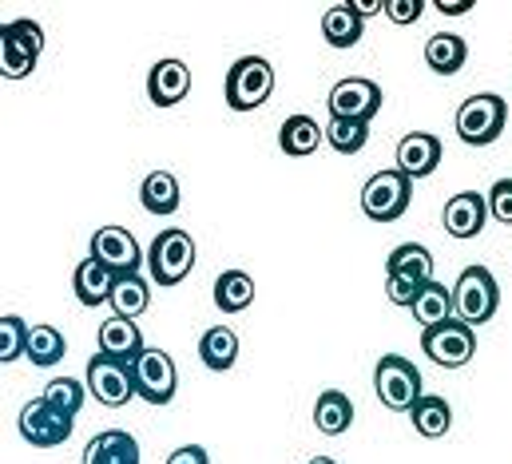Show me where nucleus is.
Returning <instances> with one entry per match:
<instances>
[{"mask_svg":"<svg viewBox=\"0 0 512 464\" xmlns=\"http://www.w3.org/2000/svg\"><path fill=\"white\" fill-rule=\"evenodd\" d=\"M497 306H501V286L493 278L489 266H465L461 278L453 282V310H457V322L465 326H489L497 318Z\"/></svg>","mask_w":512,"mask_h":464,"instance_id":"nucleus-1","label":"nucleus"},{"mask_svg":"<svg viewBox=\"0 0 512 464\" xmlns=\"http://www.w3.org/2000/svg\"><path fill=\"white\" fill-rule=\"evenodd\" d=\"M374 393H378V401L389 413H409L425 397L417 365L409 357H401V353L378 357V365H374Z\"/></svg>","mask_w":512,"mask_h":464,"instance_id":"nucleus-2","label":"nucleus"},{"mask_svg":"<svg viewBox=\"0 0 512 464\" xmlns=\"http://www.w3.org/2000/svg\"><path fill=\"white\" fill-rule=\"evenodd\" d=\"M505 123H509V104H505V96H497V92H477V96H469V100L457 108V135H461V143H469V147H489V143H497L501 131H505Z\"/></svg>","mask_w":512,"mask_h":464,"instance_id":"nucleus-3","label":"nucleus"},{"mask_svg":"<svg viewBox=\"0 0 512 464\" xmlns=\"http://www.w3.org/2000/svg\"><path fill=\"white\" fill-rule=\"evenodd\" d=\"M147 270L159 286H179L195 270V238L183 227H167L147 246Z\"/></svg>","mask_w":512,"mask_h":464,"instance_id":"nucleus-4","label":"nucleus"},{"mask_svg":"<svg viewBox=\"0 0 512 464\" xmlns=\"http://www.w3.org/2000/svg\"><path fill=\"white\" fill-rule=\"evenodd\" d=\"M274 92V68L270 60L262 56H243L231 64L227 72V84H223V96L231 104V112H255L270 100Z\"/></svg>","mask_w":512,"mask_h":464,"instance_id":"nucleus-5","label":"nucleus"},{"mask_svg":"<svg viewBox=\"0 0 512 464\" xmlns=\"http://www.w3.org/2000/svg\"><path fill=\"white\" fill-rule=\"evenodd\" d=\"M409 203H413V179L401 175L397 167L370 175L366 187H362V211H366V219H374V223H393V219H401V215L409 211Z\"/></svg>","mask_w":512,"mask_h":464,"instance_id":"nucleus-6","label":"nucleus"},{"mask_svg":"<svg viewBox=\"0 0 512 464\" xmlns=\"http://www.w3.org/2000/svg\"><path fill=\"white\" fill-rule=\"evenodd\" d=\"M44 52V32L36 20H12L0 32V76L4 80H24L32 76L36 60Z\"/></svg>","mask_w":512,"mask_h":464,"instance_id":"nucleus-7","label":"nucleus"},{"mask_svg":"<svg viewBox=\"0 0 512 464\" xmlns=\"http://www.w3.org/2000/svg\"><path fill=\"white\" fill-rule=\"evenodd\" d=\"M135 373V397H143L147 405H171L175 401V389H179V369H175V357L167 349L147 346L139 353V361L131 365Z\"/></svg>","mask_w":512,"mask_h":464,"instance_id":"nucleus-8","label":"nucleus"},{"mask_svg":"<svg viewBox=\"0 0 512 464\" xmlns=\"http://www.w3.org/2000/svg\"><path fill=\"white\" fill-rule=\"evenodd\" d=\"M20 437L32 445V449H56V445H64L68 437H72V429H76V417H68L64 409H56L52 401H44V397H36V401H28L24 409H20Z\"/></svg>","mask_w":512,"mask_h":464,"instance_id":"nucleus-9","label":"nucleus"},{"mask_svg":"<svg viewBox=\"0 0 512 464\" xmlns=\"http://www.w3.org/2000/svg\"><path fill=\"white\" fill-rule=\"evenodd\" d=\"M421 349H425V357L433 361V365H441V369H461V365H469L473 361V353H477V334H473V326H465V322H445V326H433V330H421Z\"/></svg>","mask_w":512,"mask_h":464,"instance_id":"nucleus-10","label":"nucleus"},{"mask_svg":"<svg viewBox=\"0 0 512 464\" xmlns=\"http://www.w3.org/2000/svg\"><path fill=\"white\" fill-rule=\"evenodd\" d=\"M88 258H96L108 274H139L147 250L135 242V234L128 227H100L88 242Z\"/></svg>","mask_w":512,"mask_h":464,"instance_id":"nucleus-11","label":"nucleus"},{"mask_svg":"<svg viewBox=\"0 0 512 464\" xmlns=\"http://www.w3.org/2000/svg\"><path fill=\"white\" fill-rule=\"evenodd\" d=\"M84 385H88V393H92L100 405H108V409H120V405H128L131 397H135V373H131V365L112 361V357H104V353H96V357L88 361Z\"/></svg>","mask_w":512,"mask_h":464,"instance_id":"nucleus-12","label":"nucleus"},{"mask_svg":"<svg viewBox=\"0 0 512 464\" xmlns=\"http://www.w3.org/2000/svg\"><path fill=\"white\" fill-rule=\"evenodd\" d=\"M330 119H350V123H370L382 112V88L362 76H346L330 92Z\"/></svg>","mask_w":512,"mask_h":464,"instance_id":"nucleus-13","label":"nucleus"},{"mask_svg":"<svg viewBox=\"0 0 512 464\" xmlns=\"http://www.w3.org/2000/svg\"><path fill=\"white\" fill-rule=\"evenodd\" d=\"M191 96V68L175 56L167 60H155L151 72H147V100L155 108H175Z\"/></svg>","mask_w":512,"mask_h":464,"instance_id":"nucleus-14","label":"nucleus"},{"mask_svg":"<svg viewBox=\"0 0 512 464\" xmlns=\"http://www.w3.org/2000/svg\"><path fill=\"white\" fill-rule=\"evenodd\" d=\"M437 167H441V139L433 131H409L397 143V171L409 175L413 183L429 179Z\"/></svg>","mask_w":512,"mask_h":464,"instance_id":"nucleus-15","label":"nucleus"},{"mask_svg":"<svg viewBox=\"0 0 512 464\" xmlns=\"http://www.w3.org/2000/svg\"><path fill=\"white\" fill-rule=\"evenodd\" d=\"M485 215H489V199L481 191H461V195H453L445 203L441 219H445V231L465 242V238H477L485 231Z\"/></svg>","mask_w":512,"mask_h":464,"instance_id":"nucleus-16","label":"nucleus"},{"mask_svg":"<svg viewBox=\"0 0 512 464\" xmlns=\"http://www.w3.org/2000/svg\"><path fill=\"white\" fill-rule=\"evenodd\" d=\"M96 342H100V353H104V357L124 361V365H135V361H139V353L147 349L143 346V334H139V322H131V318H116V314L100 326Z\"/></svg>","mask_w":512,"mask_h":464,"instance_id":"nucleus-17","label":"nucleus"},{"mask_svg":"<svg viewBox=\"0 0 512 464\" xmlns=\"http://www.w3.org/2000/svg\"><path fill=\"white\" fill-rule=\"evenodd\" d=\"M84 464H139V441L128 429H104L88 441Z\"/></svg>","mask_w":512,"mask_h":464,"instance_id":"nucleus-18","label":"nucleus"},{"mask_svg":"<svg viewBox=\"0 0 512 464\" xmlns=\"http://www.w3.org/2000/svg\"><path fill=\"white\" fill-rule=\"evenodd\" d=\"M139 203H143L147 215H155V219H171V215L179 211V203H183L179 179H175L171 171H151V175L143 179V187H139Z\"/></svg>","mask_w":512,"mask_h":464,"instance_id":"nucleus-19","label":"nucleus"},{"mask_svg":"<svg viewBox=\"0 0 512 464\" xmlns=\"http://www.w3.org/2000/svg\"><path fill=\"white\" fill-rule=\"evenodd\" d=\"M362 32H366V20L350 8V0H338V4H330L326 12H322V36H326V44L330 48H354L358 40H362Z\"/></svg>","mask_w":512,"mask_h":464,"instance_id":"nucleus-20","label":"nucleus"},{"mask_svg":"<svg viewBox=\"0 0 512 464\" xmlns=\"http://www.w3.org/2000/svg\"><path fill=\"white\" fill-rule=\"evenodd\" d=\"M322 139H326V131H322V123L314 116H290L278 127V147H282V155H290V159L314 155V151L322 147Z\"/></svg>","mask_w":512,"mask_h":464,"instance_id":"nucleus-21","label":"nucleus"},{"mask_svg":"<svg viewBox=\"0 0 512 464\" xmlns=\"http://www.w3.org/2000/svg\"><path fill=\"white\" fill-rule=\"evenodd\" d=\"M469 60V44L457 36V32H433L425 40V64L437 72V76H457Z\"/></svg>","mask_w":512,"mask_h":464,"instance_id":"nucleus-22","label":"nucleus"},{"mask_svg":"<svg viewBox=\"0 0 512 464\" xmlns=\"http://www.w3.org/2000/svg\"><path fill=\"white\" fill-rule=\"evenodd\" d=\"M112 286H116V274H108L96 258H84L72 270V290H76L80 306H104V302H112Z\"/></svg>","mask_w":512,"mask_h":464,"instance_id":"nucleus-23","label":"nucleus"},{"mask_svg":"<svg viewBox=\"0 0 512 464\" xmlns=\"http://www.w3.org/2000/svg\"><path fill=\"white\" fill-rule=\"evenodd\" d=\"M354 425V401L342 389H326L314 401V429L326 437H342Z\"/></svg>","mask_w":512,"mask_h":464,"instance_id":"nucleus-24","label":"nucleus"},{"mask_svg":"<svg viewBox=\"0 0 512 464\" xmlns=\"http://www.w3.org/2000/svg\"><path fill=\"white\" fill-rule=\"evenodd\" d=\"M409 421H413V429H417L425 441H441V437H449V429H453V405H449L445 397H437V393H425V397L409 409Z\"/></svg>","mask_w":512,"mask_h":464,"instance_id":"nucleus-25","label":"nucleus"},{"mask_svg":"<svg viewBox=\"0 0 512 464\" xmlns=\"http://www.w3.org/2000/svg\"><path fill=\"white\" fill-rule=\"evenodd\" d=\"M409 314L417 318L421 330H433V326L453 322V318H457V310H453V290L441 286V282H425V290L417 294V302H413Z\"/></svg>","mask_w":512,"mask_h":464,"instance_id":"nucleus-26","label":"nucleus"},{"mask_svg":"<svg viewBox=\"0 0 512 464\" xmlns=\"http://www.w3.org/2000/svg\"><path fill=\"white\" fill-rule=\"evenodd\" d=\"M199 361L211 369V373H227L235 369L239 361V334L231 326H211L199 342Z\"/></svg>","mask_w":512,"mask_h":464,"instance_id":"nucleus-27","label":"nucleus"},{"mask_svg":"<svg viewBox=\"0 0 512 464\" xmlns=\"http://www.w3.org/2000/svg\"><path fill=\"white\" fill-rule=\"evenodd\" d=\"M255 302V278L247 270H223L215 278V306L223 314H243Z\"/></svg>","mask_w":512,"mask_h":464,"instance_id":"nucleus-28","label":"nucleus"},{"mask_svg":"<svg viewBox=\"0 0 512 464\" xmlns=\"http://www.w3.org/2000/svg\"><path fill=\"white\" fill-rule=\"evenodd\" d=\"M112 314L116 318H139L147 306H151V286H147V278L143 274H120L116 278V286H112Z\"/></svg>","mask_w":512,"mask_h":464,"instance_id":"nucleus-29","label":"nucleus"},{"mask_svg":"<svg viewBox=\"0 0 512 464\" xmlns=\"http://www.w3.org/2000/svg\"><path fill=\"white\" fill-rule=\"evenodd\" d=\"M385 274H405V278H417V282H433V254H429V246H421V242L393 246L389 258H385Z\"/></svg>","mask_w":512,"mask_h":464,"instance_id":"nucleus-30","label":"nucleus"},{"mask_svg":"<svg viewBox=\"0 0 512 464\" xmlns=\"http://www.w3.org/2000/svg\"><path fill=\"white\" fill-rule=\"evenodd\" d=\"M64 353H68V342H64V334H60L56 326H48V322L32 326V338H28V361H32L36 369H52V365H60V361H64Z\"/></svg>","mask_w":512,"mask_h":464,"instance_id":"nucleus-31","label":"nucleus"},{"mask_svg":"<svg viewBox=\"0 0 512 464\" xmlns=\"http://www.w3.org/2000/svg\"><path fill=\"white\" fill-rule=\"evenodd\" d=\"M40 397L52 401L56 409H64L68 417H80V409H84V401H88V385H84L80 377H52Z\"/></svg>","mask_w":512,"mask_h":464,"instance_id":"nucleus-32","label":"nucleus"},{"mask_svg":"<svg viewBox=\"0 0 512 464\" xmlns=\"http://www.w3.org/2000/svg\"><path fill=\"white\" fill-rule=\"evenodd\" d=\"M28 338H32V326L20 314H4L0 318V365H12L16 357H28Z\"/></svg>","mask_w":512,"mask_h":464,"instance_id":"nucleus-33","label":"nucleus"},{"mask_svg":"<svg viewBox=\"0 0 512 464\" xmlns=\"http://www.w3.org/2000/svg\"><path fill=\"white\" fill-rule=\"evenodd\" d=\"M326 143L338 155H358L370 143V123H350V119H330L326 123Z\"/></svg>","mask_w":512,"mask_h":464,"instance_id":"nucleus-34","label":"nucleus"},{"mask_svg":"<svg viewBox=\"0 0 512 464\" xmlns=\"http://www.w3.org/2000/svg\"><path fill=\"white\" fill-rule=\"evenodd\" d=\"M425 290V282H417V278H405V274H385V294H389V302L393 306H405V310H413V302H417V294Z\"/></svg>","mask_w":512,"mask_h":464,"instance_id":"nucleus-35","label":"nucleus"},{"mask_svg":"<svg viewBox=\"0 0 512 464\" xmlns=\"http://www.w3.org/2000/svg\"><path fill=\"white\" fill-rule=\"evenodd\" d=\"M485 199H489V219L512 227V179H497Z\"/></svg>","mask_w":512,"mask_h":464,"instance_id":"nucleus-36","label":"nucleus"},{"mask_svg":"<svg viewBox=\"0 0 512 464\" xmlns=\"http://www.w3.org/2000/svg\"><path fill=\"white\" fill-rule=\"evenodd\" d=\"M425 8H429V0H385V16H389L393 24H401V28L417 24Z\"/></svg>","mask_w":512,"mask_h":464,"instance_id":"nucleus-37","label":"nucleus"},{"mask_svg":"<svg viewBox=\"0 0 512 464\" xmlns=\"http://www.w3.org/2000/svg\"><path fill=\"white\" fill-rule=\"evenodd\" d=\"M167 464H211V457H207L203 445H183V449H175L167 457Z\"/></svg>","mask_w":512,"mask_h":464,"instance_id":"nucleus-38","label":"nucleus"},{"mask_svg":"<svg viewBox=\"0 0 512 464\" xmlns=\"http://www.w3.org/2000/svg\"><path fill=\"white\" fill-rule=\"evenodd\" d=\"M433 8L441 16H465V12H473V0H433Z\"/></svg>","mask_w":512,"mask_h":464,"instance_id":"nucleus-39","label":"nucleus"},{"mask_svg":"<svg viewBox=\"0 0 512 464\" xmlns=\"http://www.w3.org/2000/svg\"><path fill=\"white\" fill-rule=\"evenodd\" d=\"M350 8L366 20V16H378V12H385V0H350Z\"/></svg>","mask_w":512,"mask_h":464,"instance_id":"nucleus-40","label":"nucleus"},{"mask_svg":"<svg viewBox=\"0 0 512 464\" xmlns=\"http://www.w3.org/2000/svg\"><path fill=\"white\" fill-rule=\"evenodd\" d=\"M310 464H338V461H330V457H314Z\"/></svg>","mask_w":512,"mask_h":464,"instance_id":"nucleus-41","label":"nucleus"}]
</instances>
